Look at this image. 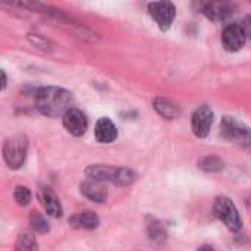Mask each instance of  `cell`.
Wrapping results in <instances>:
<instances>
[{"label":"cell","mask_w":251,"mask_h":251,"mask_svg":"<svg viewBox=\"0 0 251 251\" xmlns=\"http://www.w3.org/2000/svg\"><path fill=\"white\" fill-rule=\"evenodd\" d=\"M62 122H63L65 129H66L69 134L75 135V137L84 135L85 131H87V128H88V121H87L85 115H84L81 110L74 109V107L69 109V110L63 115Z\"/></svg>","instance_id":"ba28073f"},{"label":"cell","mask_w":251,"mask_h":251,"mask_svg":"<svg viewBox=\"0 0 251 251\" xmlns=\"http://www.w3.org/2000/svg\"><path fill=\"white\" fill-rule=\"evenodd\" d=\"M94 135L100 144H110L118 138V129L109 118H100L96 124Z\"/></svg>","instance_id":"8fae6325"},{"label":"cell","mask_w":251,"mask_h":251,"mask_svg":"<svg viewBox=\"0 0 251 251\" xmlns=\"http://www.w3.org/2000/svg\"><path fill=\"white\" fill-rule=\"evenodd\" d=\"M37 110L47 118H59L72 109V94L62 87H41L34 93Z\"/></svg>","instance_id":"6da1fadb"},{"label":"cell","mask_w":251,"mask_h":251,"mask_svg":"<svg viewBox=\"0 0 251 251\" xmlns=\"http://www.w3.org/2000/svg\"><path fill=\"white\" fill-rule=\"evenodd\" d=\"M15 251H38L37 241L29 232H21L15 243Z\"/></svg>","instance_id":"e0dca14e"},{"label":"cell","mask_w":251,"mask_h":251,"mask_svg":"<svg viewBox=\"0 0 251 251\" xmlns=\"http://www.w3.org/2000/svg\"><path fill=\"white\" fill-rule=\"evenodd\" d=\"M119 168H113L109 165H90L85 169V175L88 179L99 181V182H115Z\"/></svg>","instance_id":"7c38bea8"},{"label":"cell","mask_w":251,"mask_h":251,"mask_svg":"<svg viewBox=\"0 0 251 251\" xmlns=\"http://www.w3.org/2000/svg\"><path fill=\"white\" fill-rule=\"evenodd\" d=\"M147 235L156 244H162L168 238V232H166L165 226L162 225V222H159L154 218H150L147 221Z\"/></svg>","instance_id":"2e32d148"},{"label":"cell","mask_w":251,"mask_h":251,"mask_svg":"<svg viewBox=\"0 0 251 251\" xmlns=\"http://www.w3.org/2000/svg\"><path fill=\"white\" fill-rule=\"evenodd\" d=\"M201 12L215 22L225 21L232 13V6L228 1H207L201 4Z\"/></svg>","instance_id":"9c48e42d"},{"label":"cell","mask_w":251,"mask_h":251,"mask_svg":"<svg viewBox=\"0 0 251 251\" xmlns=\"http://www.w3.org/2000/svg\"><path fill=\"white\" fill-rule=\"evenodd\" d=\"M0 74H1V90H4L6 85H7V76H6V72L4 71H1Z\"/></svg>","instance_id":"cb8c5ba5"},{"label":"cell","mask_w":251,"mask_h":251,"mask_svg":"<svg viewBox=\"0 0 251 251\" xmlns=\"http://www.w3.org/2000/svg\"><path fill=\"white\" fill-rule=\"evenodd\" d=\"M197 251H216L213 247H210V246H201L200 249Z\"/></svg>","instance_id":"d4e9b609"},{"label":"cell","mask_w":251,"mask_h":251,"mask_svg":"<svg viewBox=\"0 0 251 251\" xmlns=\"http://www.w3.org/2000/svg\"><path fill=\"white\" fill-rule=\"evenodd\" d=\"M213 124V110L209 106H200L191 116V128L197 138H204L209 135Z\"/></svg>","instance_id":"8992f818"},{"label":"cell","mask_w":251,"mask_h":251,"mask_svg":"<svg viewBox=\"0 0 251 251\" xmlns=\"http://www.w3.org/2000/svg\"><path fill=\"white\" fill-rule=\"evenodd\" d=\"M13 197H15V201H16L19 206H22V207L28 206V204L31 203V200H32V194H31L29 188L22 187V185H18V187L15 188Z\"/></svg>","instance_id":"44dd1931"},{"label":"cell","mask_w":251,"mask_h":251,"mask_svg":"<svg viewBox=\"0 0 251 251\" xmlns=\"http://www.w3.org/2000/svg\"><path fill=\"white\" fill-rule=\"evenodd\" d=\"M29 225H31L32 231L35 234H40V235L47 234L50 231V226H49L46 218L41 213H38L37 210H32L31 212V215H29Z\"/></svg>","instance_id":"ac0fdd59"},{"label":"cell","mask_w":251,"mask_h":251,"mask_svg":"<svg viewBox=\"0 0 251 251\" xmlns=\"http://www.w3.org/2000/svg\"><path fill=\"white\" fill-rule=\"evenodd\" d=\"M247 35L241 24H229L222 32V46L226 51H238L244 47Z\"/></svg>","instance_id":"52a82bcc"},{"label":"cell","mask_w":251,"mask_h":251,"mask_svg":"<svg viewBox=\"0 0 251 251\" xmlns=\"http://www.w3.org/2000/svg\"><path fill=\"white\" fill-rule=\"evenodd\" d=\"M153 107L156 109V112L166 118V119H175L179 116L181 109L176 103H174L172 100L166 99V97H156L153 101Z\"/></svg>","instance_id":"9a60e30c"},{"label":"cell","mask_w":251,"mask_h":251,"mask_svg":"<svg viewBox=\"0 0 251 251\" xmlns=\"http://www.w3.org/2000/svg\"><path fill=\"white\" fill-rule=\"evenodd\" d=\"M213 210L216 218L231 231V232H238L243 226V221L241 216L235 207V204L232 203V200L229 197L221 196L215 200L213 204Z\"/></svg>","instance_id":"277c9868"},{"label":"cell","mask_w":251,"mask_h":251,"mask_svg":"<svg viewBox=\"0 0 251 251\" xmlns=\"http://www.w3.org/2000/svg\"><path fill=\"white\" fill-rule=\"evenodd\" d=\"M29 41L35 46V47H40V49H44V50H47L49 49V43H47V40H44L43 37H40V35H29Z\"/></svg>","instance_id":"7402d4cb"},{"label":"cell","mask_w":251,"mask_h":251,"mask_svg":"<svg viewBox=\"0 0 251 251\" xmlns=\"http://www.w3.org/2000/svg\"><path fill=\"white\" fill-rule=\"evenodd\" d=\"M28 153V138L22 134L7 138L3 144V159L9 169H19L25 163Z\"/></svg>","instance_id":"7a4b0ae2"},{"label":"cell","mask_w":251,"mask_h":251,"mask_svg":"<svg viewBox=\"0 0 251 251\" xmlns=\"http://www.w3.org/2000/svg\"><path fill=\"white\" fill-rule=\"evenodd\" d=\"M149 15L156 21L157 26L162 31H168L172 26V22L176 15V9L172 1H153L147 6Z\"/></svg>","instance_id":"5b68a950"},{"label":"cell","mask_w":251,"mask_h":251,"mask_svg":"<svg viewBox=\"0 0 251 251\" xmlns=\"http://www.w3.org/2000/svg\"><path fill=\"white\" fill-rule=\"evenodd\" d=\"M243 28H244V32L247 35V38H251V16H247L244 21H243Z\"/></svg>","instance_id":"603a6c76"},{"label":"cell","mask_w":251,"mask_h":251,"mask_svg":"<svg viewBox=\"0 0 251 251\" xmlns=\"http://www.w3.org/2000/svg\"><path fill=\"white\" fill-rule=\"evenodd\" d=\"M38 197H40V201H41V204H43V207L49 216H51V218H60L62 216V213H63L62 204H60L57 196L50 188H47V187L41 188Z\"/></svg>","instance_id":"4fadbf2b"},{"label":"cell","mask_w":251,"mask_h":251,"mask_svg":"<svg viewBox=\"0 0 251 251\" xmlns=\"http://www.w3.org/2000/svg\"><path fill=\"white\" fill-rule=\"evenodd\" d=\"M81 194L94 203H104L107 200V188L103 182L87 179L81 184Z\"/></svg>","instance_id":"30bf717a"},{"label":"cell","mask_w":251,"mask_h":251,"mask_svg":"<svg viewBox=\"0 0 251 251\" xmlns=\"http://www.w3.org/2000/svg\"><path fill=\"white\" fill-rule=\"evenodd\" d=\"M100 224V219L93 212H79L69 218V226L74 229H96Z\"/></svg>","instance_id":"5bb4252c"},{"label":"cell","mask_w":251,"mask_h":251,"mask_svg":"<svg viewBox=\"0 0 251 251\" xmlns=\"http://www.w3.org/2000/svg\"><path fill=\"white\" fill-rule=\"evenodd\" d=\"M137 179V174L132 169L128 168H119L118 169V175L115 178V185L118 187H128L131 184H134V181Z\"/></svg>","instance_id":"ffe728a7"},{"label":"cell","mask_w":251,"mask_h":251,"mask_svg":"<svg viewBox=\"0 0 251 251\" xmlns=\"http://www.w3.org/2000/svg\"><path fill=\"white\" fill-rule=\"evenodd\" d=\"M224 162L216 156H206L199 160V169L204 172H219L224 169Z\"/></svg>","instance_id":"d6986e66"},{"label":"cell","mask_w":251,"mask_h":251,"mask_svg":"<svg viewBox=\"0 0 251 251\" xmlns=\"http://www.w3.org/2000/svg\"><path fill=\"white\" fill-rule=\"evenodd\" d=\"M221 129H222V135L240 146L241 149L251 151V128L244 125L241 121H238L237 118L232 116H225L221 122Z\"/></svg>","instance_id":"3957f363"}]
</instances>
